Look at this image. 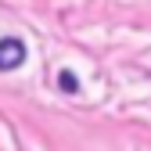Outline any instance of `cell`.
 I'll return each instance as SVG.
<instances>
[{
    "label": "cell",
    "instance_id": "obj_2",
    "mask_svg": "<svg viewBox=\"0 0 151 151\" xmlns=\"http://www.w3.org/2000/svg\"><path fill=\"white\" fill-rule=\"evenodd\" d=\"M58 79H61V90H68V93H72V90H79V79H76L72 72H61Z\"/></svg>",
    "mask_w": 151,
    "mask_h": 151
},
{
    "label": "cell",
    "instance_id": "obj_1",
    "mask_svg": "<svg viewBox=\"0 0 151 151\" xmlns=\"http://www.w3.org/2000/svg\"><path fill=\"white\" fill-rule=\"evenodd\" d=\"M25 61V43L14 40V36H4L0 40V72H11Z\"/></svg>",
    "mask_w": 151,
    "mask_h": 151
}]
</instances>
